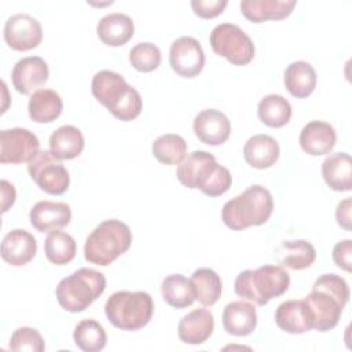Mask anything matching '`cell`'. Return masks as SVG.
I'll return each instance as SVG.
<instances>
[{"label": "cell", "instance_id": "cell-10", "mask_svg": "<svg viewBox=\"0 0 352 352\" xmlns=\"http://www.w3.org/2000/svg\"><path fill=\"white\" fill-rule=\"evenodd\" d=\"M28 172L40 190L47 194L62 195L69 188V172L50 150H38L28 162Z\"/></svg>", "mask_w": 352, "mask_h": 352}, {"label": "cell", "instance_id": "cell-22", "mask_svg": "<svg viewBox=\"0 0 352 352\" xmlns=\"http://www.w3.org/2000/svg\"><path fill=\"white\" fill-rule=\"evenodd\" d=\"M96 33L103 44L109 47H120L132 38L135 25L132 18L126 14L111 12L99 19Z\"/></svg>", "mask_w": 352, "mask_h": 352}, {"label": "cell", "instance_id": "cell-25", "mask_svg": "<svg viewBox=\"0 0 352 352\" xmlns=\"http://www.w3.org/2000/svg\"><path fill=\"white\" fill-rule=\"evenodd\" d=\"M322 176L326 184L334 191H351L352 161L348 153H334L326 157L322 164Z\"/></svg>", "mask_w": 352, "mask_h": 352}, {"label": "cell", "instance_id": "cell-7", "mask_svg": "<svg viewBox=\"0 0 352 352\" xmlns=\"http://www.w3.org/2000/svg\"><path fill=\"white\" fill-rule=\"evenodd\" d=\"M106 289V276L94 268H78L60 279L56 286V300L69 312L85 311Z\"/></svg>", "mask_w": 352, "mask_h": 352}, {"label": "cell", "instance_id": "cell-41", "mask_svg": "<svg viewBox=\"0 0 352 352\" xmlns=\"http://www.w3.org/2000/svg\"><path fill=\"white\" fill-rule=\"evenodd\" d=\"M0 186H1V212L6 213L8 208L14 205L16 198V191L14 186L7 180H1Z\"/></svg>", "mask_w": 352, "mask_h": 352}, {"label": "cell", "instance_id": "cell-19", "mask_svg": "<svg viewBox=\"0 0 352 352\" xmlns=\"http://www.w3.org/2000/svg\"><path fill=\"white\" fill-rule=\"evenodd\" d=\"M336 140V129L330 124L319 120L305 124L298 138L301 148L309 155L329 154L334 148Z\"/></svg>", "mask_w": 352, "mask_h": 352}, {"label": "cell", "instance_id": "cell-18", "mask_svg": "<svg viewBox=\"0 0 352 352\" xmlns=\"http://www.w3.org/2000/svg\"><path fill=\"white\" fill-rule=\"evenodd\" d=\"M214 318L206 308H197L184 315L177 326L180 341L190 345L205 342L213 333Z\"/></svg>", "mask_w": 352, "mask_h": 352}, {"label": "cell", "instance_id": "cell-1", "mask_svg": "<svg viewBox=\"0 0 352 352\" xmlns=\"http://www.w3.org/2000/svg\"><path fill=\"white\" fill-rule=\"evenodd\" d=\"M348 300L349 287L345 279L336 274L320 275L304 298L312 316V329L322 333L334 329Z\"/></svg>", "mask_w": 352, "mask_h": 352}, {"label": "cell", "instance_id": "cell-26", "mask_svg": "<svg viewBox=\"0 0 352 352\" xmlns=\"http://www.w3.org/2000/svg\"><path fill=\"white\" fill-rule=\"evenodd\" d=\"M283 82L286 89L294 98H307L309 96L316 87V72L314 66L305 60L292 62L285 73Z\"/></svg>", "mask_w": 352, "mask_h": 352}, {"label": "cell", "instance_id": "cell-17", "mask_svg": "<svg viewBox=\"0 0 352 352\" xmlns=\"http://www.w3.org/2000/svg\"><path fill=\"white\" fill-rule=\"evenodd\" d=\"M37 252L36 238L22 228L11 230L6 234L1 242V257L6 263L14 267L28 264Z\"/></svg>", "mask_w": 352, "mask_h": 352}, {"label": "cell", "instance_id": "cell-11", "mask_svg": "<svg viewBox=\"0 0 352 352\" xmlns=\"http://www.w3.org/2000/svg\"><path fill=\"white\" fill-rule=\"evenodd\" d=\"M37 136L25 128L3 129L0 132V162L22 164L29 162L38 151Z\"/></svg>", "mask_w": 352, "mask_h": 352}, {"label": "cell", "instance_id": "cell-27", "mask_svg": "<svg viewBox=\"0 0 352 352\" xmlns=\"http://www.w3.org/2000/svg\"><path fill=\"white\" fill-rule=\"evenodd\" d=\"M84 150V136L73 125H62L50 136V151L58 160H73Z\"/></svg>", "mask_w": 352, "mask_h": 352}, {"label": "cell", "instance_id": "cell-4", "mask_svg": "<svg viewBox=\"0 0 352 352\" xmlns=\"http://www.w3.org/2000/svg\"><path fill=\"white\" fill-rule=\"evenodd\" d=\"M272 210L274 201L271 192L260 184H253L224 204L221 219L228 228L241 231L267 223Z\"/></svg>", "mask_w": 352, "mask_h": 352}, {"label": "cell", "instance_id": "cell-8", "mask_svg": "<svg viewBox=\"0 0 352 352\" xmlns=\"http://www.w3.org/2000/svg\"><path fill=\"white\" fill-rule=\"evenodd\" d=\"M154 311L153 298L147 292L120 290L113 293L106 304L107 320L117 329L135 331L144 327Z\"/></svg>", "mask_w": 352, "mask_h": 352}, {"label": "cell", "instance_id": "cell-14", "mask_svg": "<svg viewBox=\"0 0 352 352\" xmlns=\"http://www.w3.org/2000/svg\"><path fill=\"white\" fill-rule=\"evenodd\" d=\"M50 76L47 62L40 56H26L19 59L12 69L11 80L14 88L23 95H29L33 91H38Z\"/></svg>", "mask_w": 352, "mask_h": 352}, {"label": "cell", "instance_id": "cell-36", "mask_svg": "<svg viewBox=\"0 0 352 352\" xmlns=\"http://www.w3.org/2000/svg\"><path fill=\"white\" fill-rule=\"evenodd\" d=\"M129 62L139 72H153L161 63V51L153 43H139L131 48Z\"/></svg>", "mask_w": 352, "mask_h": 352}, {"label": "cell", "instance_id": "cell-23", "mask_svg": "<svg viewBox=\"0 0 352 352\" xmlns=\"http://www.w3.org/2000/svg\"><path fill=\"white\" fill-rule=\"evenodd\" d=\"M296 4V0H243L239 7L246 19L261 23L270 19L278 21L289 16Z\"/></svg>", "mask_w": 352, "mask_h": 352}, {"label": "cell", "instance_id": "cell-28", "mask_svg": "<svg viewBox=\"0 0 352 352\" xmlns=\"http://www.w3.org/2000/svg\"><path fill=\"white\" fill-rule=\"evenodd\" d=\"M63 109L62 99L54 89H38L29 99L28 110L34 122L47 124L55 121Z\"/></svg>", "mask_w": 352, "mask_h": 352}, {"label": "cell", "instance_id": "cell-35", "mask_svg": "<svg viewBox=\"0 0 352 352\" xmlns=\"http://www.w3.org/2000/svg\"><path fill=\"white\" fill-rule=\"evenodd\" d=\"M151 153L161 164L177 165L186 157L187 143L180 135H161L153 142Z\"/></svg>", "mask_w": 352, "mask_h": 352}, {"label": "cell", "instance_id": "cell-20", "mask_svg": "<svg viewBox=\"0 0 352 352\" xmlns=\"http://www.w3.org/2000/svg\"><path fill=\"white\" fill-rule=\"evenodd\" d=\"M275 323L290 334H302L312 330V316L304 300H289L278 305Z\"/></svg>", "mask_w": 352, "mask_h": 352}, {"label": "cell", "instance_id": "cell-5", "mask_svg": "<svg viewBox=\"0 0 352 352\" xmlns=\"http://www.w3.org/2000/svg\"><path fill=\"white\" fill-rule=\"evenodd\" d=\"M290 285L289 272L280 265H261L256 270H245L238 274L235 293L257 305H265L270 300L282 296Z\"/></svg>", "mask_w": 352, "mask_h": 352}, {"label": "cell", "instance_id": "cell-39", "mask_svg": "<svg viewBox=\"0 0 352 352\" xmlns=\"http://www.w3.org/2000/svg\"><path fill=\"white\" fill-rule=\"evenodd\" d=\"M333 260L337 267L341 270L351 272L352 270V241L351 239H342L336 243L333 248Z\"/></svg>", "mask_w": 352, "mask_h": 352}, {"label": "cell", "instance_id": "cell-29", "mask_svg": "<svg viewBox=\"0 0 352 352\" xmlns=\"http://www.w3.org/2000/svg\"><path fill=\"white\" fill-rule=\"evenodd\" d=\"M278 253L279 263L290 270H305L311 267L316 258L315 248L305 239L283 241Z\"/></svg>", "mask_w": 352, "mask_h": 352}, {"label": "cell", "instance_id": "cell-40", "mask_svg": "<svg viewBox=\"0 0 352 352\" xmlns=\"http://www.w3.org/2000/svg\"><path fill=\"white\" fill-rule=\"evenodd\" d=\"M336 219L340 227L351 231V198H345L337 205Z\"/></svg>", "mask_w": 352, "mask_h": 352}, {"label": "cell", "instance_id": "cell-2", "mask_svg": "<svg viewBox=\"0 0 352 352\" xmlns=\"http://www.w3.org/2000/svg\"><path fill=\"white\" fill-rule=\"evenodd\" d=\"M179 182L188 188H198L208 197H219L228 191L232 183L230 170L217 164L213 154L195 150L177 166Z\"/></svg>", "mask_w": 352, "mask_h": 352}, {"label": "cell", "instance_id": "cell-9", "mask_svg": "<svg viewBox=\"0 0 352 352\" xmlns=\"http://www.w3.org/2000/svg\"><path fill=\"white\" fill-rule=\"evenodd\" d=\"M212 50L226 58L230 63L243 66L254 58V44L252 38L234 23H220L213 28L209 36Z\"/></svg>", "mask_w": 352, "mask_h": 352}, {"label": "cell", "instance_id": "cell-21", "mask_svg": "<svg viewBox=\"0 0 352 352\" xmlns=\"http://www.w3.org/2000/svg\"><path fill=\"white\" fill-rule=\"evenodd\" d=\"M223 327L228 334L243 337L254 331L257 326V312L253 304L246 301H232L224 307Z\"/></svg>", "mask_w": 352, "mask_h": 352}, {"label": "cell", "instance_id": "cell-12", "mask_svg": "<svg viewBox=\"0 0 352 352\" xmlns=\"http://www.w3.org/2000/svg\"><path fill=\"white\" fill-rule=\"evenodd\" d=\"M169 62L173 72L186 78L198 76L205 65V54L201 43L190 36L176 38L169 51Z\"/></svg>", "mask_w": 352, "mask_h": 352}, {"label": "cell", "instance_id": "cell-33", "mask_svg": "<svg viewBox=\"0 0 352 352\" xmlns=\"http://www.w3.org/2000/svg\"><path fill=\"white\" fill-rule=\"evenodd\" d=\"M76 241L67 232L55 230L48 234L44 242V252L48 258L55 265H65L70 263L76 256Z\"/></svg>", "mask_w": 352, "mask_h": 352}, {"label": "cell", "instance_id": "cell-3", "mask_svg": "<svg viewBox=\"0 0 352 352\" xmlns=\"http://www.w3.org/2000/svg\"><path fill=\"white\" fill-rule=\"evenodd\" d=\"M91 89L95 99L121 121H132L142 111L140 94L116 72H98L92 78Z\"/></svg>", "mask_w": 352, "mask_h": 352}, {"label": "cell", "instance_id": "cell-31", "mask_svg": "<svg viewBox=\"0 0 352 352\" xmlns=\"http://www.w3.org/2000/svg\"><path fill=\"white\" fill-rule=\"evenodd\" d=\"M195 300L205 307H212L221 296V279L212 268H198L191 275Z\"/></svg>", "mask_w": 352, "mask_h": 352}, {"label": "cell", "instance_id": "cell-16", "mask_svg": "<svg viewBox=\"0 0 352 352\" xmlns=\"http://www.w3.org/2000/svg\"><path fill=\"white\" fill-rule=\"evenodd\" d=\"M29 219L38 232H51L70 223L72 209L65 202L40 201L30 209Z\"/></svg>", "mask_w": 352, "mask_h": 352}, {"label": "cell", "instance_id": "cell-30", "mask_svg": "<svg viewBox=\"0 0 352 352\" xmlns=\"http://www.w3.org/2000/svg\"><path fill=\"white\" fill-rule=\"evenodd\" d=\"M257 114L264 125L270 128H280L290 121L292 106L282 95L270 94L258 102Z\"/></svg>", "mask_w": 352, "mask_h": 352}, {"label": "cell", "instance_id": "cell-24", "mask_svg": "<svg viewBox=\"0 0 352 352\" xmlns=\"http://www.w3.org/2000/svg\"><path fill=\"white\" fill-rule=\"evenodd\" d=\"M279 144L270 135H254L248 139L243 147L245 161L256 169H267L279 158Z\"/></svg>", "mask_w": 352, "mask_h": 352}, {"label": "cell", "instance_id": "cell-13", "mask_svg": "<svg viewBox=\"0 0 352 352\" xmlns=\"http://www.w3.org/2000/svg\"><path fill=\"white\" fill-rule=\"evenodd\" d=\"M43 38L40 22L29 14H15L6 21L4 40L15 51L36 48Z\"/></svg>", "mask_w": 352, "mask_h": 352}, {"label": "cell", "instance_id": "cell-6", "mask_svg": "<svg viewBox=\"0 0 352 352\" xmlns=\"http://www.w3.org/2000/svg\"><path fill=\"white\" fill-rule=\"evenodd\" d=\"M132 243V232L129 227L117 219L102 221L88 235L84 245V257L95 265L107 267L121 254H124Z\"/></svg>", "mask_w": 352, "mask_h": 352}, {"label": "cell", "instance_id": "cell-32", "mask_svg": "<svg viewBox=\"0 0 352 352\" xmlns=\"http://www.w3.org/2000/svg\"><path fill=\"white\" fill-rule=\"evenodd\" d=\"M161 293L165 302L177 309L190 307L195 300L191 280L180 274L168 275L161 283Z\"/></svg>", "mask_w": 352, "mask_h": 352}, {"label": "cell", "instance_id": "cell-15", "mask_svg": "<svg viewBox=\"0 0 352 352\" xmlns=\"http://www.w3.org/2000/svg\"><path fill=\"white\" fill-rule=\"evenodd\" d=\"M194 133L205 144L219 146L227 142L231 133V124L227 116L216 109H205L194 118Z\"/></svg>", "mask_w": 352, "mask_h": 352}, {"label": "cell", "instance_id": "cell-38", "mask_svg": "<svg viewBox=\"0 0 352 352\" xmlns=\"http://www.w3.org/2000/svg\"><path fill=\"white\" fill-rule=\"evenodd\" d=\"M227 0H192L191 8L199 18H214L223 12L227 7Z\"/></svg>", "mask_w": 352, "mask_h": 352}, {"label": "cell", "instance_id": "cell-37", "mask_svg": "<svg viewBox=\"0 0 352 352\" xmlns=\"http://www.w3.org/2000/svg\"><path fill=\"white\" fill-rule=\"evenodd\" d=\"M10 349L14 352L30 351V352H43L45 349L44 338L33 327H18L10 340Z\"/></svg>", "mask_w": 352, "mask_h": 352}, {"label": "cell", "instance_id": "cell-34", "mask_svg": "<svg viewBox=\"0 0 352 352\" xmlns=\"http://www.w3.org/2000/svg\"><path fill=\"white\" fill-rule=\"evenodd\" d=\"M73 340L74 344L84 352H99L106 346L107 336L99 322L85 319L77 323L74 327Z\"/></svg>", "mask_w": 352, "mask_h": 352}]
</instances>
